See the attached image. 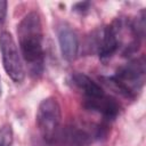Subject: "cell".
<instances>
[{
  "label": "cell",
  "instance_id": "cell-1",
  "mask_svg": "<svg viewBox=\"0 0 146 146\" xmlns=\"http://www.w3.org/2000/svg\"><path fill=\"white\" fill-rule=\"evenodd\" d=\"M17 36L19 52L30 75L40 76L44 67V50L42 23L38 11H30L21 19L17 26Z\"/></svg>",
  "mask_w": 146,
  "mask_h": 146
},
{
  "label": "cell",
  "instance_id": "cell-2",
  "mask_svg": "<svg viewBox=\"0 0 146 146\" xmlns=\"http://www.w3.org/2000/svg\"><path fill=\"white\" fill-rule=\"evenodd\" d=\"M145 56L141 55L140 57L133 58L119 67L114 75L107 78V81L122 96L135 99L141 91L145 83Z\"/></svg>",
  "mask_w": 146,
  "mask_h": 146
},
{
  "label": "cell",
  "instance_id": "cell-3",
  "mask_svg": "<svg viewBox=\"0 0 146 146\" xmlns=\"http://www.w3.org/2000/svg\"><path fill=\"white\" fill-rule=\"evenodd\" d=\"M105 127L73 122L59 129L54 141L57 146H91L105 136Z\"/></svg>",
  "mask_w": 146,
  "mask_h": 146
},
{
  "label": "cell",
  "instance_id": "cell-4",
  "mask_svg": "<svg viewBox=\"0 0 146 146\" xmlns=\"http://www.w3.org/2000/svg\"><path fill=\"white\" fill-rule=\"evenodd\" d=\"M62 110L55 97H47L38 106L35 123L47 143H52L58 130L60 129Z\"/></svg>",
  "mask_w": 146,
  "mask_h": 146
},
{
  "label": "cell",
  "instance_id": "cell-5",
  "mask_svg": "<svg viewBox=\"0 0 146 146\" xmlns=\"http://www.w3.org/2000/svg\"><path fill=\"white\" fill-rule=\"evenodd\" d=\"M0 52L7 75L15 83H21L25 78V70L21 52L13 35L8 31H2L0 33Z\"/></svg>",
  "mask_w": 146,
  "mask_h": 146
},
{
  "label": "cell",
  "instance_id": "cell-6",
  "mask_svg": "<svg viewBox=\"0 0 146 146\" xmlns=\"http://www.w3.org/2000/svg\"><path fill=\"white\" fill-rule=\"evenodd\" d=\"M83 106L88 111L100 114L104 119L108 121L114 120L121 112L120 103L114 97L107 95L106 92H104L98 97L83 100Z\"/></svg>",
  "mask_w": 146,
  "mask_h": 146
},
{
  "label": "cell",
  "instance_id": "cell-7",
  "mask_svg": "<svg viewBox=\"0 0 146 146\" xmlns=\"http://www.w3.org/2000/svg\"><path fill=\"white\" fill-rule=\"evenodd\" d=\"M57 36L63 58L68 62L75 59L79 51V39L74 30L66 24H62L57 29Z\"/></svg>",
  "mask_w": 146,
  "mask_h": 146
},
{
  "label": "cell",
  "instance_id": "cell-8",
  "mask_svg": "<svg viewBox=\"0 0 146 146\" xmlns=\"http://www.w3.org/2000/svg\"><path fill=\"white\" fill-rule=\"evenodd\" d=\"M68 83L81 94L83 100L98 97L105 92L97 82L81 72H73L68 78Z\"/></svg>",
  "mask_w": 146,
  "mask_h": 146
},
{
  "label": "cell",
  "instance_id": "cell-9",
  "mask_svg": "<svg viewBox=\"0 0 146 146\" xmlns=\"http://www.w3.org/2000/svg\"><path fill=\"white\" fill-rule=\"evenodd\" d=\"M14 141V131L10 124L0 127V146H11Z\"/></svg>",
  "mask_w": 146,
  "mask_h": 146
},
{
  "label": "cell",
  "instance_id": "cell-10",
  "mask_svg": "<svg viewBox=\"0 0 146 146\" xmlns=\"http://www.w3.org/2000/svg\"><path fill=\"white\" fill-rule=\"evenodd\" d=\"M7 1L0 0V26L5 23L6 16H7Z\"/></svg>",
  "mask_w": 146,
  "mask_h": 146
},
{
  "label": "cell",
  "instance_id": "cell-11",
  "mask_svg": "<svg viewBox=\"0 0 146 146\" xmlns=\"http://www.w3.org/2000/svg\"><path fill=\"white\" fill-rule=\"evenodd\" d=\"M90 7V2H78L74 5V10L78 13H86Z\"/></svg>",
  "mask_w": 146,
  "mask_h": 146
},
{
  "label": "cell",
  "instance_id": "cell-12",
  "mask_svg": "<svg viewBox=\"0 0 146 146\" xmlns=\"http://www.w3.org/2000/svg\"><path fill=\"white\" fill-rule=\"evenodd\" d=\"M1 91H2V89H1V79H0V95H1Z\"/></svg>",
  "mask_w": 146,
  "mask_h": 146
}]
</instances>
